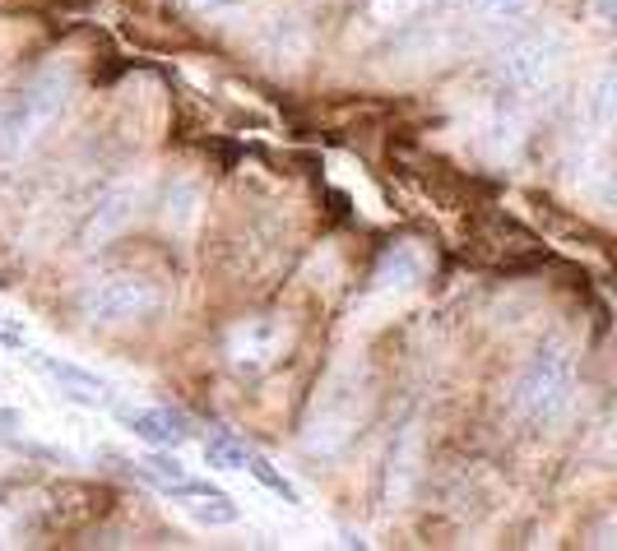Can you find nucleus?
Segmentation results:
<instances>
[{"mask_svg":"<svg viewBox=\"0 0 617 551\" xmlns=\"http://www.w3.org/2000/svg\"><path fill=\"white\" fill-rule=\"evenodd\" d=\"M200 505H190V515H196L200 524H237L242 509L223 496V491H209V496H196Z\"/></svg>","mask_w":617,"mask_h":551,"instance_id":"nucleus-15","label":"nucleus"},{"mask_svg":"<svg viewBox=\"0 0 617 551\" xmlns=\"http://www.w3.org/2000/svg\"><path fill=\"white\" fill-rule=\"evenodd\" d=\"M436 0H362V10L353 19V33L358 37H376V33H391L399 24H409L414 14L432 10Z\"/></svg>","mask_w":617,"mask_h":551,"instance_id":"nucleus-8","label":"nucleus"},{"mask_svg":"<svg viewBox=\"0 0 617 551\" xmlns=\"http://www.w3.org/2000/svg\"><path fill=\"white\" fill-rule=\"evenodd\" d=\"M190 10H223V5H237V0H186Z\"/></svg>","mask_w":617,"mask_h":551,"instance_id":"nucleus-17","label":"nucleus"},{"mask_svg":"<svg viewBox=\"0 0 617 551\" xmlns=\"http://www.w3.org/2000/svg\"><path fill=\"white\" fill-rule=\"evenodd\" d=\"M246 472H251V478H256L260 486H269V491H275V496H283L288 505H298V486L288 482L283 472H279L275 464H269L265 455H251V449H246Z\"/></svg>","mask_w":617,"mask_h":551,"instance_id":"nucleus-14","label":"nucleus"},{"mask_svg":"<svg viewBox=\"0 0 617 551\" xmlns=\"http://www.w3.org/2000/svg\"><path fill=\"white\" fill-rule=\"evenodd\" d=\"M288 348V325L279 315H251V320H237L223 339V357L233 376H260L269 371Z\"/></svg>","mask_w":617,"mask_h":551,"instance_id":"nucleus-4","label":"nucleus"},{"mask_svg":"<svg viewBox=\"0 0 617 551\" xmlns=\"http://www.w3.org/2000/svg\"><path fill=\"white\" fill-rule=\"evenodd\" d=\"M422 273H428V260H422V250L418 246H395V250H385L381 255V265L372 273V283L385 288V292H399V288H414L422 283Z\"/></svg>","mask_w":617,"mask_h":551,"instance_id":"nucleus-9","label":"nucleus"},{"mask_svg":"<svg viewBox=\"0 0 617 551\" xmlns=\"http://www.w3.org/2000/svg\"><path fill=\"white\" fill-rule=\"evenodd\" d=\"M474 19H520L534 0H465Z\"/></svg>","mask_w":617,"mask_h":551,"instance_id":"nucleus-16","label":"nucleus"},{"mask_svg":"<svg viewBox=\"0 0 617 551\" xmlns=\"http://www.w3.org/2000/svg\"><path fill=\"white\" fill-rule=\"evenodd\" d=\"M33 366H37V371H47V376H51L56 385H61L66 399H74V403L98 408V403L112 399V394H107V380H103V376H93V371H84V366H74V362L47 357V352H33Z\"/></svg>","mask_w":617,"mask_h":551,"instance_id":"nucleus-7","label":"nucleus"},{"mask_svg":"<svg viewBox=\"0 0 617 551\" xmlns=\"http://www.w3.org/2000/svg\"><path fill=\"white\" fill-rule=\"evenodd\" d=\"M126 426H130L144 445H153V449H163V445H172V441H182V436H186V418H182V412H172V408L126 412Z\"/></svg>","mask_w":617,"mask_h":551,"instance_id":"nucleus-10","label":"nucleus"},{"mask_svg":"<svg viewBox=\"0 0 617 551\" xmlns=\"http://www.w3.org/2000/svg\"><path fill=\"white\" fill-rule=\"evenodd\" d=\"M163 306V292L144 273H103V279L84 283L80 292V315L89 325H135L149 320Z\"/></svg>","mask_w":617,"mask_h":551,"instance_id":"nucleus-3","label":"nucleus"},{"mask_svg":"<svg viewBox=\"0 0 617 551\" xmlns=\"http://www.w3.org/2000/svg\"><path fill=\"white\" fill-rule=\"evenodd\" d=\"M571 394H575V357H571V348L567 343H548V348H538L534 357L525 362V371H520V380H515V412L529 426H548V422H557L571 408Z\"/></svg>","mask_w":617,"mask_h":551,"instance_id":"nucleus-2","label":"nucleus"},{"mask_svg":"<svg viewBox=\"0 0 617 551\" xmlns=\"http://www.w3.org/2000/svg\"><path fill=\"white\" fill-rule=\"evenodd\" d=\"M200 204H205V195H200V181H190V176H182L177 186L167 190V200H163V227L167 232H190L200 219Z\"/></svg>","mask_w":617,"mask_h":551,"instance_id":"nucleus-11","label":"nucleus"},{"mask_svg":"<svg viewBox=\"0 0 617 551\" xmlns=\"http://www.w3.org/2000/svg\"><path fill=\"white\" fill-rule=\"evenodd\" d=\"M135 209H140V186H112L98 204H93V213H89V223H84V232H80V246L84 250H98V246H107L112 236H121L126 227H130V219H135Z\"/></svg>","mask_w":617,"mask_h":551,"instance_id":"nucleus-6","label":"nucleus"},{"mask_svg":"<svg viewBox=\"0 0 617 551\" xmlns=\"http://www.w3.org/2000/svg\"><path fill=\"white\" fill-rule=\"evenodd\" d=\"M205 464L223 468V472H242L246 468V445L233 436V431H214V436L205 441Z\"/></svg>","mask_w":617,"mask_h":551,"instance_id":"nucleus-13","label":"nucleus"},{"mask_svg":"<svg viewBox=\"0 0 617 551\" xmlns=\"http://www.w3.org/2000/svg\"><path fill=\"white\" fill-rule=\"evenodd\" d=\"M126 472H135V478H144V482H153V486H163V491H172L177 482H186V464L182 459H172V455H149V459H140V464H126V459H117Z\"/></svg>","mask_w":617,"mask_h":551,"instance_id":"nucleus-12","label":"nucleus"},{"mask_svg":"<svg viewBox=\"0 0 617 551\" xmlns=\"http://www.w3.org/2000/svg\"><path fill=\"white\" fill-rule=\"evenodd\" d=\"M557 56H562V47H557L552 33H529V37H515V43L501 51L497 61V74L507 79L511 89H538L544 79L557 70Z\"/></svg>","mask_w":617,"mask_h":551,"instance_id":"nucleus-5","label":"nucleus"},{"mask_svg":"<svg viewBox=\"0 0 617 551\" xmlns=\"http://www.w3.org/2000/svg\"><path fill=\"white\" fill-rule=\"evenodd\" d=\"M74 84H80V79H74V66H66V61H51L33 79H24V84L0 103V157H14L43 140L56 126V116L70 107Z\"/></svg>","mask_w":617,"mask_h":551,"instance_id":"nucleus-1","label":"nucleus"}]
</instances>
